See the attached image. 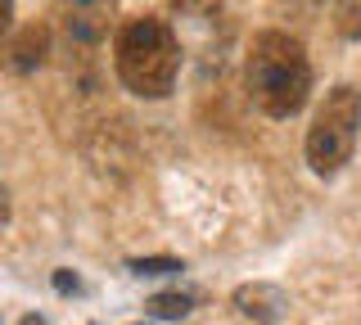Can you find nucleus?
I'll return each mask as SVG.
<instances>
[{"label":"nucleus","mask_w":361,"mask_h":325,"mask_svg":"<svg viewBox=\"0 0 361 325\" xmlns=\"http://www.w3.org/2000/svg\"><path fill=\"white\" fill-rule=\"evenodd\" d=\"M244 91L267 118H293L312 95V63L289 32H257L244 63Z\"/></svg>","instance_id":"1"},{"label":"nucleus","mask_w":361,"mask_h":325,"mask_svg":"<svg viewBox=\"0 0 361 325\" xmlns=\"http://www.w3.org/2000/svg\"><path fill=\"white\" fill-rule=\"evenodd\" d=\"M113 68H118L122 86L140 99H163L176 86L180 73V41L176 32L154 14L127 18L113 41Z\"/></svg>","instance_id":"2"},{"label":"nucleus","mask_w":361,"mask_h":325,"mask_svg":"<svg viewBox=\"0 0 361 325\" xmlns=\"http://www.w3.org/2000/svg\"><path fill=\"white\" fill-rule=\"evenodd\" d=\"M357 127H361V91L357 86H334L325 104L316 109L307 127V163L312 172L334 176L357 149Z\"/></svg>","instance_id":"3"},{"label":"nucleus","mask_w":361,"mask_h":325,"mask_svg":"<svg viewBox=\"0 0 361 325\" xmlns=\"http://www.w3.org/2000/svg\"><path fill=\"white\" fill-rule=\"evenodd\" d=\"M45 59V27H23V37L9 41V68L14 73H32Z\"/></svg>","instance_id":"4"},{"label":"nucleus","mask_w":361,"mask_h":325,"mask_svg":"<svg viewBox=\"0 0 361 325\" xmlns=\"http://www.w3.org/2000/svg\"><path fill=\"white\" fill-rule=\"evenodd\" d=\"M149 312H154V317H190V298L185 294H158L154 302H149Z\"/></svg>","instance_id":"5"},{"label":"nucleus","mask_w":361,"mask_h":325,"mask_svg":"<svg viewBox=\"0 0 361 325\" xmlns=\"http://www.w3.org/2000/svg\"><path fill=\"white\" fill-rule=\"evenodd\" d=\"M140 276H158V271H176V262H135Z\"/></svg>","instance_id":"6"}]
</instances>
